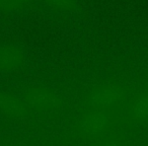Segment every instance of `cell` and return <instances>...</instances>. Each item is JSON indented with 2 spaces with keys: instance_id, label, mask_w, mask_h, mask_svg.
Wrapping results in <instances>:
<instances>
[{
  "instance_id": "3",
  "label": "cell",
  "mask_w": 148,
  "mask_h": 146,
  "mask_svg": "<svg viewBox=\"0 0 148 146\" xmlns=\"http://www.w3.org/2000/svg\"><path fill=\"white\" fill-rule=\"evenodd\" d=\"M27 105L10 93H0V110L8 115L21 116L27 112Z\"/></svg>"
},
{
  "instance_id": "2",
  "label": "cell",
  "mask_w": 148,
  "mask_h": 146,
  "mask_svg": "<svg viewBox=\"0 0 148 146\" xmlns=\"http://www.w3.org/2000/svg\"><path fill=\"white\" fill-rule=\"evenodd\" d=\"M25 55L18 47L5 45L0 47V70H12L23 65Z\"/></svg>"
},
{
  "instance_id": "5",
  "label": "cell",
  "mask_w": 148,
  "mask_h": 146,
  "mask_svg": "<svg viewBox=\"0 0 148 146\" xmlns=\"http://www.w3.org/2000/svg\"><path fill=\"white\" fill-rule=\"evenodd\" d=\"M48 7L58 12L73 11L76 8L75 0H42Z\"/></svg>"
},
{
  "instance_id": "4",
  "label": "cell",
  "mask_w": 148,
  "mask_h": 146,
  "mask_svg": "<svg viewBox=\"0 0 148 146\" xmlns=\"http://www.w3.org/2000/svg\"><path fill=\"white\" fill-rule=\"evenodd\" d=\"M131 114L135 120H144L148 118V90L140 93L133 101L131 105Z\"/></svg>"
},
{
  "instance_id": "6",
  "label": "cell",
  "mask_w": 148,
  "mask_h": 146,
  "mask_svg": "<svg viewBox=\"0 0 148 146\" xmlns=\"http://www.w3.org/2000/svg\"><path fill=\"white\" fill-rule=\"evenodd\" d=\"M29 0H0V11L10 12L25 8L29 5Z\"/></svg>"
},
{
  "instance_id": "1",
  "label": "cell",
  "mask_w": 148,
  "mask_h": 146,
  "mask_svg": "<svg viewBox=\"0 0 148 146\" xmlns=\"http://www.w3.org/2000/svg\"><path fill=\"white\" fill-rule=\"evenodd\" d=\"M27 107L37 111L56 109L60 106V99L52 89L35 86L25 95Z\"/></svg>"
}]
</instances>
